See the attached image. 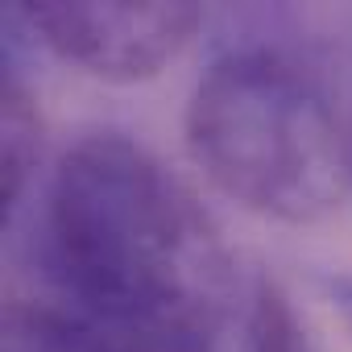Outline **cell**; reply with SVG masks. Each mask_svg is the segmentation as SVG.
Wrapping results in <instances>:
<instances>
[{"mask_svg":"<svg viewBox=\"0 0 352 352\" xmlns=\"http://www.w3.org/2000/svg\"><path fill=\"white\" fill-rule=\"evenodd\" d=\"M30 249L38 290L96 315L220 340L236 302L212 212L149 145L112 129L50 166Z\"/></svg>","mask_w":352,"mask_h":352,"instance_id":"1","label":"cell"},{"mask_svg":"<svg viewBox=\"0 0 352 352\" xmlns=\"http://www.w3.org/2000/svg\"><path fill=\"white\" fill-rule=\"evenodd\" d=\"M183 133L195 166L245 212L319 224L352 191V137L323 75L298 54L245 42L195 79Z\"/></svg>","mask_w":352,"mask_h":352,"instance_id":"2","label":"cell"},{"mask_svg":"<svg viewBox=\"0 0 352 352\" xmlns=\"http://www.w3.org/2000/svg\"><path fill=\"white\" fill-rule=\"evenodd\" d=\"M9 17L30 34L34 46L104 83L153 79L208 25V9L195 5H100V0L25 5Z\"/></svg>","mask_w":352,"mask_h":352,"instance_id":"3","label":"cell"},{"mask_svg":"<svg viewBox=\"0 0 352 352\" xmlns=\"http://www.w3.org/2000/svg\"><path fill=\"white\" fill-rule=\"evenodd\" d=\"M0 352H220V348L216 336L96 315L34 286L30 294H13L5 302Z\"/></svg>","mask_w":352,"mask_h":352,"instance_id":"4","label":"cell"},{"mask_svg":"<svg viewBox=\"0 0 352 352\" xmlns=\"http://www.w3.org/2000/svg\"><path fill=\"white\" fill-rule=\"evenodd\" d=\"M5 83H0V162H5V220L17 224L25 191L34 187V174L42 162V112L34 83L21 71L13 46L0 50Z\"/></svg>","mask_w":352,"mask_h":352,"instance_id":"5","label":"cell"},{"mask_svg":"<svg viewBox=\"0 0 352 352\" xmlns=\"http://www.w3.org/2000/svg\"><path fill=\"white\" fill-rule=\"evenodd\" d=\"M245 352H315L290 294L274 278H257L245 298Z\"/></svg>","mask_w":352,"mask_h":352,"instance_id":"6","label":"cell"},{"mask_svg":"<svg viewBox=\"0 0 352 352\" xmlns=\"http://www.w3.org/2000/svg\"><path fill=\"white\" fill-rule=\"evenodd\" d=\"M319 286H323L327 302L340 311V319L352 327V274H323V278H319Z\"/></svg>","mask_w":352,"mask_h":352,"instance_id":"7","label":"cell"},{"mask_svg":"<svg viewBox=\"0 0 352 352\" xmlns=\"http://www.w3.org/2000/svg\"><path fill=\"white\" fill-rule=\"evenodd\" d=\"M348 137H352V112H348Z\"/></svg>","mask_w":352,"mask_h":352,"instance_id":"8","label":"cell"}]
</instances>
